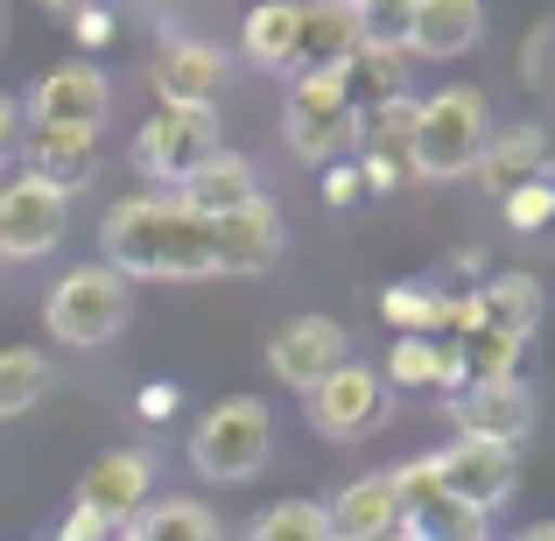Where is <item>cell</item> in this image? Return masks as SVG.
<instances>
[{"label":"cell","instance_id":"6da1fadb","mask_svg":"<svg viewBox=\"0 0 555 541\" xmlns=\"http://www.w3.org/2000/svg\"><path fill=\"white\" fill-rule=\"evenodd\" d=\"M106 254L113 274L197 282V274H211V218L183 211L177 197H120L106 211Z\"/></svg>","mask_w":555,"mask_h":541},{"label":"cell","instance_id":"7a4b0ae2","mask_svg":"<svg viewBox=\"0 0 555 541\" xmlns=\"http://www.w3.org/2000/svg\"><path fill=\"white\" fill-rule=\"evenodd\" d=\"M492 141V113L486 99L472 92V85H450V92L422 99L415 106V141H408V177H472L478 155H486Z\"/></svg>","mask_w":555,"mask_h":541},{"label":"cell","instance_id":"3957f363","mask_svg":"<svg viewBox=\"0 0 555 541\" xmlns=\"http://www.w3.org/2000/svg\"><path fill=\"white\" fill-rule=\"evenodd\" d=\"M268 450H274V422H268V401H254V394L218 401L211 415L190 429V464H197L204 478H218V486L254 478L260 464H268Z\"/></svg>","mask_w":555,"mask_h":541},{"label":"cell","instance_id":"277c9868","mask_svg":"<svg viewBox=\"0 0 555 541\" xmlns=\"http://www.w3.org/2000/svg\"><path fill=\"white\" fill-rule=\"evenodd\" d=\"M127 310H134V296H127V274H113V268H70L64 282L50 288V302H42L50 338L56 345H78V352L120 338Z\"/></svg>","mask_w":555,"mask_h":541},{"label":"cell","instance_id":"5b68a950","mask_svg":"<svg viewBox=\"0 0 555 541\" xmlns=\"http://www.w3.org/2000/svg\"><path fill=\"white\" fill-rule=\"evenodd\" d=\"M282 127H288V149H296L302 163H331V155L359 149V113H352V99H345V78H338V70L296 78Z\"/></svg>","mask_w":555,"mask_h":541},{"label":"cell","instance_id":"8992f818","mask_svg":"<svg viewBox=\"0 0 555 541\" xmlns=\"http://www.w3.org/2000/svg\"><path fill=\"white\" fill-rule=\"evenodd\" d=\"M218 155V120L211 106H163L134 134V169L155 183H190Z\"/></svg>","mask_w":555,"mask_h":541},{"label":"cell","instance_id":"52a82bcc","mask_svg":"<svg viewBox=\"0 0 555 541\" xmlns=\"http://www.w3.org/2000/svg\"><path fill=\"white\" fill-rule=\"evenodd\" d=\"M302 401H310V429L331 436V443H359V436H373L379 422H387V387H379V373H366V365H352V359H345L324 387H310Z\"/></svg>","mask_w":555,"mask_h":541},{"label":"cell","instance_id":"ba28073f","mask_svg":"<svg viewBox=\"0 0 555 541\" xmlns=\"http://www.w3.org/2000/svg\"><path fill=\"white\" fill-rule=\"evenodd\" d=\"M64 218H70V197H56L50 183H36V177L0 183V260L50 254L64 240Z\"/></svg>","mask_w":555,"mask_h":541},{"label":"cell","instance_id":"9c48e42d","mask_svg":"<svg viewBox=\"0 0 555 541\" xmlns=\"http://www.w3.org/2000/svg\"><path fill=\"white\" fill-rule=\"evenodd\" d=\"M450 415H457V436L514 450L520 436L534 429V394L520 387V379H464L457 401H450Z\"/></svg>","mask_w":555,"mask_h":541},{"label":"cell","instance_id":"30bf717a","mask_svg":"<svg viewBox=\"0 0 555 541\" xmlns=\"http://www.w3.org/2000/svg\"><path fill=\"white\" fill-rule=\"evenodd\" d=\"M436 472H443V492L464 506H478V514H492V506L514 492V450L506 443H478V436H457L450 450H436Z\"/></svg>","mask_w":555,"mask_h":541},{"label":"cell","instance_id":"8fae6325","mask_svg":"<svg viewBox=\"0 0 555 541\" xmlns=\"http://www.w3.org/2000/svg\"><path fill=\"white\" fill-rule=\"evenodd\" d=\"M345 352H352V345H345V324H331V317H296V324H282L274 345H268L274 373H282L296 394L324 387V379L345 365Z\"/></svg>","mask_w":555,"mask_h":541},{"label":"cell","instance_id":"7c38bea8","mask_svg":"<svg viewBox=\"0 0 555 541\" xmlns=\"http://www.w3.org/2000/svg\"><path fill=\"white\" fill-rule=\"evenodd\" d=\"M274 254H282V211L268 197L211 218V274H260Z\"/></svg>","mask_w":555,"mask_h":541},{"label":"cell","instance_id":"4fadbf2b","mask_svg":"<svg viewBox=\"0 0 555 541\" xmlns=\"http://www.w3.org/2000/svg\"><path fill=\"white\" fill-rule=\"evenodd\" d=\"M149 472L155 464L141 458V450H106V458L78 478V514L106 520V528H127V520L149 506Z\"/></svg>","mask_w":555,"mask_h":541},{"label":"cell","instance_id":"5bb4252c","mask_svg":"<svg viewBox=\"0 0 555 541\" xmlns=\"http://www.w3.org/2000/svg\"><path fill=\"white\" fill-rule=\"evenodd\" d=\"M28 120L99 134V120H106V78H99L92 64H56L50 78H36V92H28Z\"/></svg>","mask_w":555,"mask_h":541},{"label":"cell","instance_id":"9a60e30c","mask_svg":"<svg viewBox=\"0 0 555 541\" xmlns=\"http://www.w3.org/2000/svg\"><path fill=\"white\" fill-rule=\"evenodd\" d=\"M359 42H366L359 8H338V0H302V28H296V70H302V78H317V70H345Z\"/></svg>","mask_w":555,"mask_h":541},{"label":"cell","instance_id":"2e32d148","mask_svg":"<svg viewBox=\"0 0 555 541\" xmlns=\"http://www.w3.org/2000/svg\"><path fill=\"white\" fill-rule=\"evenodd\" d=\"M22 177L50 183L56 197H70L78 183H92L99 169V134H78V127H36V134L22 141Z\"/></svg>","mask_w":555,"mask_h":541},{"label":"cell","instance_id":"e0dca14e","mask_svg":"<svg viewBox=\"0 0 555 541\" xmlns=\"http://www.w3.org/2000/svg\"><path fill=\"white\" fill-rule=\"evenodd\" d=\"M478 28H486V0H415L408 50L429 56V64H450V56H464L478 42Z\"/></svg>","mask_w":555,"mask_h":541},{"label":"cell","instance_id":"ac0fdd59","mask_svg":"<svg viewBox=\"0 0 555 541\" xmlns=\"http://www.w3.org/2000/svg\"><path fill=\"white\" fill-rule=\"evenodd\" d=\"M464 310H472L464 331H492V338L528 345V331L542 324V282H534V274H500V282H486L478 296H464Z\"/></svg>","mask_w":555,"mask_h":541},{"label":"cell","instance_id":"d6986e66","mask_svg":"<svg viewBox=\"0 0 555 541\" xmlns=\"http://www.w3.org/2000/svg\"><path fill=\"white\" fill-rule=\"evenodd\" d=\"M331 541H393L401 534V500H393V478H359L338 500L324 506Z\"/></svg>","mask_w":555,"mask_h":541},{"label":"cell","instance_id":"ffe728a7","mask_svg":"<svg viewBox=\"0 0 555 541\" xmlns=\"http://www.w3.org/2000/svg\"><path fill=\"white\" fill-rule=\"evenodd\" d=\"M218 78H225V56L211 42H169L163 64H155V92L163 106H211Z\"/></svg>","mask_w":555,"mask_h":541},{"label":"cell","instance_id":"44dd1931","mask_svg":"<svg viewBox=\"0 0 555 541\" xmlns=\"http://www.w3.org/2000/svg\"><path fill=\"white\" fill-rule=\"evenodd\" d=\"M478 177H486L492 197H514L520 183H542V177H548V134H542V127H514V134L486 141V155H478Z\"/></svg>","mask_w":555,"mask_h":541},{"label":"cell","instance_id":"7402d4cb","mask_svg":"<svg viewBox=\"0 0 555 541\" xmlns=\"http://www.w3.org/2000/svg\"><path fill=\"white\" fill-rule=\"evenodd\" d=\"M260 197V183H254V163L246 155H225L218 149L211 163L197 169V177L183 183V211H197V218H225V211H240V204H254Z\"/></svg>","mask_w":555,"mask_h":541},{"label":"cell","instance_id":"603a6c76","mask_svg":"<svg viewBox=\"0 0 555 541\" xmlns=\"http://www.w3.org/2000/svg\"><path fill=\"white\" fill-rule=\"evenodd\" d=\"M296 28H302V0H260L246 14V56L260 70H296Z\"/></svg>","mask_w":555,"mask_h":541},{"label":"cell","instance_id":"cb8c5ba5","mask_svg":"<svg viewBox=\"0 0 555 541\" xmlns=\"http://www.w3.org/2000/svg\"><path fill=\"white\" fill-rule=\"evenodd\" d=\"M338 78H345V99H352V113H373V106H387V99L408 92L401 50H379V42H359L352 64H345Z\"/></svg>","mask_w":555,"mask_h":541},{"label":"cell","instance_id":"d4e9b609","mask_svg":"<svg viewBox=\"0 0 555 541\" xmlns=\"http://www.w3.org/2000/svg\"><path fill=\"white\" fill-rule=\"evenodd\" d=\"M120 541H225V534H218V520L197 500H155L127 520Z\"/></svg>","mask_w":555,"mask_h":541},{"label":"cell","instance_id":"484cf974","mask_svg":"<svg viewBox=\"0 0 555 541\" xmlns=\"http://www.w3.org/2000/svg\"><path fill=\"white\" fill-rule=\"evenodd\" d=\"M401 387H450L457 394L464 387V365H457V352H443L436 338H401L393 345V365H387Z\"/></svg>","mask_w":555,"mask_h":541},{"label":"cell","instance_id":"4316f807","mask_svg":"<svg viewBox=\"0 0 555 541\" xmlns=\"http://www.w3.org/2000/svg\"><path fill=\"white\" fill-rule=\"evenodd\" d=\"M42 387H50L42 352H36V345H8V352H0V422L28 415V408L42 401Z\"/></svg>","mask_w":555,"mask_h":541},{"label":"cell","instance_id":"83f0119b","mask_svg":"<svg viewBox=\"0 0 555 541\" xmlns=\"http://www.w3.org/2000/svg\"><path fill=\"white\" fill-rule=\"evenodd\" d=\"M415 106L422 99H387V106L359 113V149L366 155H387V163H408V141H415Z\"/></svg>","mask_w":555,"mask_h":541},{"label":"cell","instance_id":"f1b7e54d","mask_svg":"<svg viewBox=\"0 0 555 541\" xmlns=\"http://www.w3.org/2000/svg\"><path fill=\"white\" fill-rule=\"evenodd\" d=\"M246 541H331V528H324V506L317 500H282L254 520Z\"/></svg>","mask_w":555,"mask_h":541},{"label":"cell","instance_id":"f546056e","mask_svg":"<svg viewBox=\"0 0 555 541\" xmlns=\"http://www.w3.org/2000/svg\"><path fill=\"white\" fill-rule=\"evenodd\" d=\"M387 317L408 331V338H436L450 324V296H429V288H387Z\"/></svg>","mask_w":555,"mask_h":541},{"label":"cell","instance_id":"4dcf8cb0","mask_svg":"<svg viewBox=\"0 0 555 541\" xmlns=\"http://www.w3.org/2000/svg\"><path fill=\"white\" fill-rule=\"evenodd\" d=\"M408 14H415V0H366L359 28H366V42H379V50H408Z\"/></svg>","mask_w":555,"mask_h":541},{"label":"cell","instance_id":"1f68e13d","mask_svg":"<svg viewBox=\"0 0 555 541\" xmlns=\"http://www.w3.org/2000/svg\"><path fill=\"white\" fill-rule=\"evenodd\" d=\"M500 204H506V226H514V232H542L548 218H555V190H548V177H542V183H520L514 197H500Z\"/></svg>","mask_w":555,"mask_h":541},{"label":"cell","instance_id":"d6a6232c","mask_svg":"<svg viewBox=\"0 0 555 541\" xmlns=\"http://www.w3.org/2000/svg\"><path fill=\"white\" fill-rule=\"evenodd\" d=\"M408 177V163H387V155H366V163H359V190H393Z\"/></svg>","mask_w":555,"mask_h":541},{"label":"cell","instance_id":"836d02e7","mask_svg":"<svg viewBox=\"0 0 555 541\" xmlns=\"http://www.w3.org/2000/svg\"><path fill=\"white\" fill-rule=\"evenodd\" d=\"M56 541H113V528L106 520H92V514H78V506H70V520H64V534Z\"/></svg>","mask_w":555,"mask_h":541},{"label":"cell","instance_id":"e575fe53","mask_svg":"<svg viewBox=\"0 0 555 541\" xmlns=\"http://www.w3.org/2000/svg\"><path fill=\"white\" fill-rule=\"evenodd\" d=\"M113 36V14L106 8H78V42H106Z\"/></svg>","mask_w":555,"mask_h":541},{"label":"cell","instance_id":"d590c367","mask_svg":"<svg viewBox=\"0 0 555 541\" xmlns=\"http://www.w3.org/2000/svg\"><path fill=\"white\" fill-rule=\"evenodd\" d=\"M324 197L331 204H352L359 197V169H331V177H324Z\"/></svg>","mask_w":555,"mask_h":541},{"label":"cell","instance_id":"8d00e7d4","mask_svg":"<svg viewBox=\"0 0 555 541\" xmlns=\"http://www.w3.org/2000/svg\"><path fill=\"white\" fill-rule=\"evenodd\" d=\"M169 408H177V387H141V415L149 422H163Z\"/></svg>","mask_w":555,"mask_h":541},{"label":"cell","instance_id":"74e56055","mask_svg":"<svg viewBox=\"0 0 555 541\" xmlns=\"http://www.w3.org/2000/svg\"><path fill=\"white\" fill-rule=\"evenodd\" d=\"M14 141H22V134H14V106H8V99H0V163H8V155H14Z\"/></svg>","mask_w":555,"mask_h":541},{"label":"cell","instance_id":"f35d334b","mask_svg":"<svg viewBox=\"0 0 555 541\" xmlns=\"http://www.w3.org/2000/svg\"><path fill=\"white\" fill-rule=\"evenodd\" d=\"M520 541H555V520H542V528H528Z\"/></svg>","mask_w":555,"mask_h":541},{"label":"cell","instance_id":"ab89813d","mask_svg":"<svg viewBox=\"0 0 555 541\" xmlns=\"http://www.w3.org/2000/svg\"><path fill=\"white\" fill-rule=\"evenodd\" d=\"M42 8H92V0H42Z\"/></svg>","mask_w":555,"mask_h":541},{"label":"cell","instance_id":"60d3db41","mask_svg":"<svg viewBox=\"0 0 555 541\" xmlns=\"http://www.w3.org/2000/svg\"><path fill=\"white\" fill-rule=\"evenodd\" d=\"M338 8H366V0H338Z\"/></svg>","mask_w":555,"mask_h":541},{"label":"cell","instance_id":"b9f144b4","mask_svg":"<svg viewBox=\"0 0 555 541\" xmlns=\"http://www.w3.org/2000/svg\"><path fill=\"white\" fill-rule=\"evenodd\" d=\"M393 541H408V534H393Z\"/></svg>","mask_w":555,"mask_h":541}]
</instances>
